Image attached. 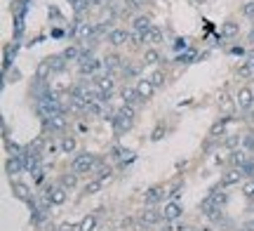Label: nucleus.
<instances>
[{
	"instance_id": "nucleus-3",
	"label": "nucleus",
	"mask_w": 254,
	"mask_h": 231,
	"mask_svg": "<svg viewBox=\"0 0 254 231\" xmlns=\"http://www.w3.org/2000/svg\"><path fill=\"white\" fill-rule=\"evenodd\" d=\"M73 172L80 175V172H92L97 167V156L94 154H80V156L73 158Z\"/></svg>"
},
{
	"instance_id": "nucleus-7",
	"label": "nucleus",
	"mask_w": 254,
	"mask_h": 231,
	"mask_svg": "<svg viewBox=\"0 0 254 231\" xmlns=\"http://www.w3.org/2000/svg\"><path fill=\"white\" fill-rule=\"evenodd\" d=\"M160 213H163V220H165V222H174V220H179V217H182L184 208L177 203V201H170V203L165 205Z\"/></svg>"
},
{
	"instance_id": "nucleus-30",
	"label": "nucleus",
	"mask_w": 254,
	"mask_h": 231,
	"mask_svg": "<svg viewBox=\"0 0 254 231\" xmlns=\"http://www.w3.org/2000/svg\"><path fill=\"white\" fill-rule=\"evenodd\" d=\"M243 17L254 21V0H245V2H243Z\"/></svg>"
},
{
	"instance_id": "nucleus-33",
	"label": "nucleus",
	"mask_w": 254,
	"mask_h": 231,
	"mask_svg": "<svg viewBox=\"0 0 254 231\" xmlns=\"http://www.w3.org/2000/svg\"><path fill=\"white\" fill-rule=\"evenodd\" d=\"M101 184H104V182H101V179H94V182H90V184L85 186V194H97V191H99L101 189Z\"/></svg>"
},
{
	"instance_id": "nucleus-21",
	"label": "nucleus",
	"mask_w": 254,
	"mask_h": 231,
	"mask_svg": "<svg viewBox=\"0 0 254 231\" xmlns=\"http://www.w3.org/2000/svg\"><path fill=\"white\" fill-rule=\"evenodd\" d=\"M163 57H160V52L155 50V47H148V50H144V64L148 66H155L158 62H160Z\"/></svg>"
},
{
	"instance_id": "nucleus-35",
	"label": "nucleus",
	"mask_w": 254,
	"mask_h": 231,
	"mask_svg": "<svg viewBox=\"0 0 254 231\" xmlns=\"http://www.w3.org/2000/svg\"><path fill=\"white\" fill-rule=\"evenodd\" d=\"M94 170H97V177H99L101 182H104V177H106V179L111 177V167L109 165H97Z\"/></svg>"
},
{
	"instance_id": "nucleus-2",
	"label": "nucleus",
	"mask_w": 254,
	"mask_h": 231,
	"mask_svg": "<svg viewBox=\"0 0 254 231\" xmlns=\"http://www.w3.org/2000/svg\"><path fill=\"white\" fill-rule=\"evenodd\" d=\"M224 203H226V194H224L221 189H214V191H212V194H209L207 198L202 201L200 210H202V213H205V215L209 217V215L214 213V210H219V208H221Z\"/></svg>"
},
{
	"instance_id": "nucleus-1",
	"label": "nucleus",
	"mask_w": 254,
	"mask_h": 231,
	"mask_svg": "<svg viewBox=\"0 0 254 231\" xmlns=\"http://www.w3.org/2000/svg\"><path fill=\"white\" fill-rule=\"evenodd\" d=\"M132 125H134V106H127V104H123L118 111H116V118H113V128H116V132H127V130H132Z\"/></svg>"
},
{
	"instance_id": "nucleus-15",
	"label": "nucleus",
	"mask_w": 254,
	"mask_h": 231,
	"mask_svg": "<svg viewBox=\"0 0 254 231\" xmlns=\"http://www.w3.org/2000/svg\"><path fill=\"white\" fill-rule=\"evenodd\" d=\"M238 33H240V24H238V21H224V26H221V38L231 40V38H238Z\"/></svg>"
},
{
	"instance_id": "nucleus-16",
	"label": "nucleus",
	"mask_w": 254,
	"mask_h": 231,
	"mask_svg": "<svg viewBox=\"0 0 254 231\" xmlns=\"http://www.w3.org/2000/svg\"><path fill=\"white\" fill-rule=\"evenodd\" d=\"M163 196H165L163 186H153V189H148V191H146L144 201H146V205H153V203H158V201H163Z\"/></svg>"
},
{
	"instance_id": "nucleus-29",
	"label": "nucleus",
	"mask_w": 254,
	"mask_h": 231,
	"mask_svg": "<svg viewBox=\"0 0 254 231\" xmlns=\"http://www.w3.org/2000/svg\"><path fill=\"white\" fill-rule=\"evenodd\" d=\"M148 80H151V83L155 85V90H158V87H163V85H165V74H163V71H153Z\"/></svg>"
},
{
	"instance_id": "nucleus-31",
	"label": "nucleus",
	"mask_w": 254,
	"mask_h": 231,
	"mask_svg": "<svg viewBox=\"0 0 254 231\" xmlns=\"http://www.w3.org/2000/svg\"><path fill=\"white\" fill-rule=\"evenodd\" d=\"M94 224H97V220H94V217H85V220L78 224V231H92V229H94Z\"/></svg>"
},
{
	"instance_id": "nucleus-11",
	"label": "nucleus",
	"mask_w": 254,
	"mask_h": 231,
	"mask_svg": "<svg viewBox=\"0 0 254 231\" xmlns=\"http://www.w3.org/2000/svg\"><path fill=\"white\" fill-rule=\"evenodd\" d=\"M94 83H97V92H113V87H116V78H113L111 74L97 76V78H94Z\"/></svg>"
},
{
	"instance_id": "nucleus-13",
	"label": "nucleus",
	"mask_w": 254,
	"mask_h": 231,
	"mask_svg": "<svg viewBox=\"0 0 254 231\" xmlns=\"http://www.w3.org/2000/svg\"><path fill=\"white\" fill-rule=\"evenodd\" d=\"M120 97H123V102H125L127 106H136L139 102H144V99L139 97V92H136V87H123V90H120Z\"/></svg>"
},
{
	"instance_id": "nucleus-36",
	"label": "nucleus",
	"mask_w": 254,
	"mask_h": 231,
	"mask_svg": "<svg viewBox=\"0 0 254 231\" xmlns=\"http://www.w3.org/2000/svg\"><path fill=\"white\" fill-rule=\"evenodd\" d=\"M62 186L64 189H73V186H75V172H73V175H64L62 177Z\"/></svg>"
},
{
	"instance_id": "nucleus-14",
	"label": "nucleus",
	"mask_w": 254,
	"mask_h": 231,
	"mask_svg": "<svg viewBox=\"0 0 254 231\" xmlns=\"http://www.w3.org/2000/svg\"><path fill=\"white\" fill-rule=\"evenodd\" d=\"M47 128L55 130V132H62V130H66V116L64 113H57V116H50V118H45Z\"/></svg>"
},
{
	"instance_id": "nucleus-19",
	"label": "nucleus",
	"mask_w": 254,
	"mask_h": 231,
	"mask_svg": "<svg viewBox=\"0 0 254 231\" xmlns=\"http://www.w3.org/2000/svg\"><path fill=\"white\" fill-rule=\"evenodd\" d=\"M75 147H78V142H75V137H71V135L62 137V142H59L62 154H73V151H75Z\"/></svg>"
},
{
	"instance_id": "nucleus-25",
	"label": "nucleus",
	"mask_w": 254,
	"mask_h": 231,
	"mask_svg": "<svg viewBox=\"0 0 254 231\" xmlns=\"http://www.w3.org/2000/svg\"><path fill=\"white\" fill-rule=\"evenodd\" d=\"M104 66H106V71H118L120 66H123V62H120L118 55H109L104 59Z\"/></svg>"
},
{
	"instance_id": "nucleus-5",
	"label": "nucleus",
	"mask_w": 254,
	"mask_h": 231,
	"mask_svg": "<svg viewBox=\"0 0 254 231\" xmlns=\"http://www.w3.org/2000/svg\"><path fill=\"white\" fill-rule=\"evenodd\" d=\"M78 69H80V74L92 76L101 69V62L99 59H94V57H90V55H82L80 59H78Z\"/></svg>"
},
{
	"instance_id": "nucleus-27",
	"label": "nucleus",
	"mask_w": 254,
	"mask_h": 231,
	"mask_svg": "<svg viewBox=\"0 0 254 231\" xmlns=\"http://www.w3.org/2000/svg\"><path fill=\"white\" fill-rule=\"evenodd\" d=\"M80 57H82L80 50H78L75 45H71V47H66V50H64V59H66V62H78Z\"/></svg>"
},
{
	"instance_id": "nucleus-43",
	"label": "nucleus",
	"mask_w": 254,
	"mask_h": 231,
	"mask_svg": "<svg viewBox=\"0 0 254 231\" xmlns=\"http://www.w3.org/2000/svg\"><path fill=\"white\" fill-rule=\"evenodd\" d=\"M163 231H172V229H170V227H167V229H163Z\"/></svg>"
},
{
	"instance_id": "nucleus-40",
	"label": "nucleus",
	"mask_w": 254,
	"mask_h": 231,
	"mask_svg": "<svg viewBox=\"0 0 254 231\" xmlns=\"http://www.w3.org/2000/svg\"><path fill=\"white\" fill-rule=\"evenodd\" d=\"M163 132H165L163 128H158V130H155V132H153V139H160V137H163Z\"/></svg>"
},
{
	"instance_id": "nucleus-34",
	"label": "nucleus",
	"mask_w": 254,
	"mask_h": 231,
	"mask_svg": "<svg viewBox=\"0 0 254 231\" xmlns=\"http://www.w3.org/2000/svg\"><path fill=\"white\" fill-rule=\"evenodd\" d=\"M252 74H254V66L250 64V62H247L245 66H240V69H238V76H240V78H250Z\"/></svg>"
},
{
	"instance_id": "nucleus-4",
	"label": "nucleus",
	"mask_w": 254,
	"mask_h": 231,
	"mask_svg": "<svg viewBox=\"0 0 254 231\" xmlns=\"http://www.w3.org/2000/svg\"><path fill=\"white\" fill-rule=\"evenodd\" d=\"M236 104H238V109H243V111H250V109L254 106V90L250 87V85H243V87L238 90Z\"/></svg>"
},
{
	"instance_id": "nucleus-45",
	"label": "nucleus",
	"mask_w": 254,
	"mask_h": 231,
	"mask_svg": "<svg viewBox=\"0 0 254 231\" xmlns=\"http://www.w3.org/2000/svg\"><path fill=\"white\" fill-rule=\"evenodd\" d=\"M252 160H254V156H252Z\"/></svg>"
},
{
	"instance_id": "nucleus-32",
	"label": "nucleus",
	"mask_w": 254,
	"mask_h": 231,
	"mask_svg": "<svg viewBox=\"0 0 254 231\" xmlns=\"http://www.w3.org/2000/svg\"><path fill=\"white\" fill-rule=\"evenodd\" d=\"M14 194H17L19 198H28V186L21 184V182H14Z\"/></svg>"
},
{
	"instance_id": "nucleus-23",
	"label": "nucleus",
	"mask_w": 254,
	"mask_h": 231,
	"mask_svg": "<svg viewBox=\"0 0 254 231\" xmlns=\"http://www.w3.org/2000/svg\"><path fill=\"white\" fill-rule=\"evenodd\" d=\"M231 163H233L236 167L245 165V163H247V151H245V149H236V151L231 154Z\"/></svg>"
},
{
	"instance_id": "nucleus-20",
	"label": "nucleus",
	"mask_w": 254,
	"mask_h": 231,
	"mask_svg": "<svg viewBox=\"0 0 254 231\" xmlns=\"http://www.w3.org/2000/svg\"><path fill=\"white\" fill-rule=\"evenodd\" d=\"M163 40H165V36H163V31H160V28L153 26L148 33H146V43H148V45H160Z\"/></svg>"
},
{
	"instance_id": "nucleus-28",
	"label": "nucleus",
	"mask_w": 254,
	"mask_h": 231,
	"mask_svg": "<svg viewBox=\"0 0 254 231\" xmlns=\"http://www.w3.org/2000/svg\"><path fill=\"white\" fill-rule=\"evenodd\" d=\"M21 167H24V163H21L19 158H9L7 160V172L9 175H19V172H21Z\"/></svg>"
},
{
	"instance_id": "nucleus-24",
	"label": "nucleus",
	"mask_w": 254,
	"mask_h": 231,
	"mask_svg": "<svg viewBox=\"0 0 254 231\" xmlns=\"http://www.w3.org/2000/svg\"><path fill=\"white\" fill-rule=\"evenodd\" d=\"M50 74H52V66H50V59H43V62L38 64L36 78H38V80H45V78H47Z\"/></svg>"
},
{
	"instance_id": "nucleus-44",
	"label": "nucleus",
	"mask_w": 254,
	"mask_h": 231,
	"mask_svg": "<svg viewBox=\"0 0 254 231\" xmlns=\"http://www.w3.org/2000/svg\"><path fill=\"white\" fill-rule=\"evenodd\" d=\"M186 231H193V229H186Z\"/></svg>"
},
{
	"instance_id": "nucleus-39",
	"label": "nucleus",
	"mask_w": 254,
	"mask_h": 231,
	"mask_svg": "<svg viewBox=\"0 0 254 231\" xmlns=\"http://www.w3.org/2000/svg\"><path fill=\"white\" fill-rule=\"evenodd\" d=\"M59 231H78V224H62Z\"/></svg>"
},
{
	"instance_id": "nucleus-18",
	"label": "nucleus",
	"mask_w": 254,
	"mask_h": 231,
	"mask_svg": "<svg viewBox=\"0 0 254 231\" xmlns=\"http://www.w3.org/2000/svg\"><path fill=\"white\" fill-rule=\"evenodd\" d=\"M160 220H163V213H158V210H144V213H141V222H144V227L158 224Z\"/></svg>"
},
{
	"instance_id": "nucleus-6",
	"label": "nucleus",
	"mask_w": 254,
	"mask_h": 231,
	"mask_svg": "<svg viewBox=\"0 0 254 231\" xmlns=\"http://www.w3.org/2000/svg\"><path fill=\"white\" fill-rule=\"evenodd\" d=\"M106 40H109L113 47L127 45V43H129V33H127L125 28H111L109 36H106Z\"/></svg>"
},
{
	"instance_id": "nucleus-12",
	"label": "nucleus",
	"mask_w": 254,
	"mask_h": 231,
	"mask_svg": "<svg viewBox=\"0 0 254 231\" xmlns=\"http://www.w3.org/2000/svg\"><path fill=\"white\" fill-rule=\"evenodd\" d=\"M153 28V24H151V19L146 17V14H136L134 19H132V31H139V33H148Z\"/></svg>"
},
{
	"instance_id": "nucleus-10",
	"label": "nucleus",
	"mask_w": 254,
	"mask_h": 231,
	"mask_svg": "<svg viewBox=\"0 0 254 231\" xmlns=\"http://www.w3.org/2000/svg\"><path fill=\"white\" fill-rule=\"evenodd\" d=\"M136 87V92H139V97H141V99H151V97H153V92H155V85L151 83V80H148V78H139V83L134 85Z\"/></svg>"
},
{
	"instance_id": "nucleus-42",
	"label": "nucleus",
	"mask_w": 254,
	"mask_h": 231,
	"mask_svg": "<svg viewBox=\"0 0 254 231\" xmlns=\"http://www.w3.org/2000/svg\"><path fill=\"white\" fill-rule=\"evenodd\" d=\"M132 2H134V5H139V2H144V0H132Z\"/></svg>"
},
{
	"instance_id": "nucleus-26",
	"label": "nucleus",
	"mask_w": 254,
	"mask_h": 231,
	"mask_svg": "<svg viewBox=\"0 0 254 231\" xmlns=\"http://www.w3.org/2000/svg\"><path fill=\"white\" fill-rule=\"evenodd\" d=\"M233 106H238L236 97H233V99H231L228 94H221V97H219V109H221V111H233Z\"/></svg>"
},
{
	"instance_id": "nucleus-9",
	"label": "nucleus",
	"mask_w": 254,
	"mask_h": 231,
	"mask_svg": "<svg viewBox=\"0 0 254 231\" xmlns=\"http://www.w3.org/2000/svg\"><path fill=\"white\" fill-rule=\"evenodd\" d=\"M243 177H245V172H243L240 167H231V170H226L224 177H221V186H236Z\"/></svg>"
},
{
	"instance_id": "nucleus-17",
	"label": "nucleus",
	"mask_w": 254,
	"mask_h": 231,
	"mask_svg": "<svg viewBox=\"0 0 254 231\" xmlns=\"http://www.w3.org/2000/svg\"><path fill=\"white\" fill-rule=\"evenodd\" d=\"M66 191L68 189H64V186H52L47 194H50V201L55 205H62V203H66Z\"/></svg>"
},
{
	"instance_id": "nucleus-8",
	"label": "nucleus",
	"mask_w": 254,
	"mask_h": 231,
	"mask_svg": "<svg viewBox=\"0 0 254 231\" xmlns=\"http://www.w3.org/2000/svg\"><path fill=\"white\" fill-rule=\"evenodd\" d=\"M73 36L78 38V40H87V38L97 36V33H94V26H92L90 21H78L75 28H73Z\"/></svg>"
},
{
	"instance_id": "nucleus-22",
	"label": "nucleus",
	"mask_w": 254,
	"mask_h": 231,
	"mask_svg": "<svg viewBox=\"0 0 254 231\" xmlns=\"http://www.w3.org/2000/svg\"><path fill=\"white\" fill-rule=\"evenodd\" d=\"M47 59H50V66H52V71H55V74H62L64 69H66V64H68V62H66V59H64V55H55V57H47Z\"/></svg>"
},
{
	"instance_id": "nucleus-38",
	"label": "nucleus",
	"mask_w": 254,
	"mask_h": 231,
	"mask_svg": "<svg viewBox=\"0 0 254 231\" xmlns=\"http://www.w3.org/2000/svg\"><path fill=\"white\" fill-rule=\"evenodd\" d=\"M245 196L247 198H254V182H250V184L245 186Z\"/></svg>"
},
{
	"instance_id": "nucleus-37",
	"label": "nucleus",
	"mask_w": 254,
	"mask_h": 231,
	"mask_svg": "<svg viewBox=\"0 0 254 231\" xmlns=\"http://www.w3.org/2000/svg\"><path fill=\"white\" fill-rule=\"evenodd\" d=\"M240 170H243L247 177H254V160H247V163L240 167Z\"/></svg>"
},
{
	"instance_id": "nucleus-41",
	"label": "nucleus",
	"mask_w": 254,
	"mask_h": 231,
	"mask_svg": "<svg viewBox=\"0 0 254 231\" xmlns=\"http://www.w3.org/2000/svg\"><path fill=\"white\" fill-rule=\"evenodd\" d=\"M245 229H247V231H254V222H250V224L245 227Z\"/></svg>"
}]
</instances>
